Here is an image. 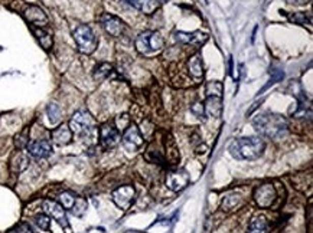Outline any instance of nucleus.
<instances>
[{
    "mask_svg": "<svg viewBox=\"0 0 313 233\" xmlns=\"http://www.w3.org/2000/svg\"><path fill=\"white\" fill-rule=\"evenodd\" d=\"M252 127L263 137L278 140V138L284 137L287 134L289 124H287V120L283 115L276 114V112L266 111L257 114L252 118Z\"/></svg>",
    "mask_w": 313,
    "mask_h": 233,
    "instance_id": "nucleus-1",
    "label": "nucleus"
},
{
    "mask_svg": "<svg viewBox=\"0 0 313 233\" xmlns=\"http://www.w3.org/2000/svg\"><path fill=\"white\" fill-rule=\"evenodd\" d=\"M264 147L261 137L237 138L230 146V153L237 160H255L263 154Z\"/></svg>",
    "mask_w": 313,
    "mask_h": 233,
    "instance_id": "nucleus-2",
    "label": "nucleus"
},
{
    "mask_svg": "<svg viewBox=\"0 0 313 233\" xmlns=\"http://www.w3.org/2000/svg\"><path fill=\"white\" fill-rule=\"evenodd\" d=\"M134 46L141 55H150V53H156V52L162 51L165 48V39L159 32L146 30V32H141L136 38Z\"/></svg>",
    "mask_w": 313,
    "mask_h": 233,
    "instance_id": "nucleus-3",
    "label": "nucleus"
},
{
    "mask_svg": "<svg viewBox=\"0 0 313 233\" xmlns=\"http://www.w3.org/2000/svg\"><path fill=\"white\" fill-rule=\"evenodd\" d=\"M72 36H74V41L77 43L81 53L91 55L97 49V45H98L97 36L94 30L88 25H79L78 27H75V30L72 32Z\"/></svg>",
    "mask_w": 313,
    "mask_h": 233,
    "instance_id": "nucleus-4",
    "label": "nucleus"
},
{
    "mask_svg": "<svg viewBox=\"0 0 313 233\" xmlns=\"http://www.w3.org/2000/svg\"><path fill=\"white\" fill-rule=\"evenodd\" d=\"M94 118L91 117V114L84 110L77 111L70 121V128L72 132L78 134L81 137H87L93 132L94 128Z\"/></svg>",
    "mask_w": 313,
    "mask_h": 233,
    "instance_id": "nucleus-5",
    "label": "nucleus"
},
{
    "mask_svg": "<svg viewBox=\"0 0 313 233\" xmlns=\"http://www.w3.org/2000/svg\"><path fill=\"white\" fill-rule=\"evenodd\" d=\"M277 197V193L273 184H261L254 190V200L261 209H269Z\"/></svg>",
    "mask_w": 313,
    "mask_h": 233,
    "instance_id": "nucleus-6",
    "label": "nucleus"
},
{
    "mask_svg": "<svg viewBox=\"0 0 313 233\" xmlns=\"http://www.w3.org/2000/svg\"><path fill=\"white\" fill-rule=\"evenodd\" d=\"M122 141L124 148L129 150V151H136L143 146V137H141L140 129L137 128L136 124H130L127 128L124 129Z\"/></svg>",
    "mask_w": 313,
    "mask_h": 233,
    "instance_id": "nucleus-7",
    "label": "nucleus"
},
{
    "mask_svg": "<svg viewBox=\"0 0 313 233\" xmlns=\"http://www.w3.org/2000/svg\"><path fill=\"white\" fill-rule=\"evenodd\" d=\"M120 141V131L111 124H103L100 128V143L104 150H110L119 144Z\"/></svg>",
    "mask_w": 313,
    "mask_h": 233,
    "instance_id": "nucleus-8",
    "label": "nucleus"
},
{
    "mask_svg": "<svg viewBox=\"0 0 313 233\" xmlns=\"http://www.w3.org/2000/svg\"><path fill=\"white\" fill-rule=\"evenodd\" d=\"M42 207H44L45 213L49 216V217H52L53 220H56L58 223L61 224L62 227L70 229V223H68V219H67L65 209H64L60 203H56V202H53V200H45Z\"/></svg>",
    "mask_w": 313,
    "mask_h": 233,
    "instance_id": "nucleus-9",
    "label": "nucleus"
},
{
    "mask_svg": "<svg viewBox=\"0 0 313 233\" xmlns=\"http://www.w3.org/2000/svg\"><path fill=\"white\" fill-rule=\"evenodd\" d=\"M136 191L133 189V186H122L119 189L113 191V202L123 210H127L134 202Z\"/></svg>",
    "mask_w": 313,
    "mask_h": 233,
    "instance_id": "nucleus-10",
    "label": "nucleus"
},
{
    "mask_svg": "<svg viewBox=\"0 0 313 233\" xmlns=\"http://www.w3.org/2000/svg\"><path fill=\"white\" fill-rule=\"evenodd\" d=\"M189 174L185 170H175V172H169L166 176V186L167 189L172 191H179L183 190L188 184H189Z\"/></svg>",
    "mask_w": 313,
    "mask_h": 233,
    "instance_id": "nucleus-11",
    "label": "nucleus"
},
{
    "mask_svg": "<svg viewBox=\"0 0 313 233\" xmlns=\"http://www.w3.org/2000/svg\"><path fill=\"white\" fill-rule=\"evenodd\" d=\"M100 23L104 27V30L110 36H120L124 30V23L122 22V19H119L114 15H110V13H104L103 16L100 17Z\"/></svg>",
    "mask_w": 313,
    "mask_h": 233,
    "instance_id": "nucleus-12",
    "label": "nucleus"
},
{
    "mask_svg": "<svg viewBox=\"0 0 313 233\" xmlns=\"http://www.w3.org/2000/svg\"><path fill=\"white\" fill-rule=\"evenodd\" d=\"M174 38L176 42L183 43V45H195V46H201L208 41V35L204 32H175Z\"/></svg>",
    "mask_w": 313,
    "mask_h": 233,
    "instance_id": "nucleus-13",
    "label": "nucleus"
},
{
    "mask_svg": "<svg viewBox=\"0 0 313 233\" xmlns=\"http://www.w3.org/2000/svg\"><path fill=\"white\" fill-rule=\"evenodd\" d=\"M23 16H25V19L31 25L35 26V27H45V26L48 25V22H49L44 10L41 8H38V6H34V5H31V6H27L25 9Z\"/></svg>",
    "mask_w": 313,
    "mask_h": 233,
    "instance_id": "nucleus-14",
    "label": "nucleus"
},
{
    "mask_svg": "<svg viewBox=\"0 0 313 233\" xmlns=\"http://www.w3.org/2000/svg\"><path fill=\"white\" fill-rule=\"evenodd\" d=\"M27 151L34 158H46L52 153V146L48 140H36L27 144Z\"/></svg>",
    "mask_w": 313,
    "mask_h": 233,
    "instance_id": "nucleus-15",
    "label": "nucleus"
},
{
    "mask_svg": "<svg viewBox=\"0 0 313 233\" xmlns=\"http://www.w3.org/2000/svg\"><path fill=\"white\" fill-rule=\"evenodd\" d=\"M204 108H205V114L209 115V117H214V118L221 117V112H222V96L207 95Z\"/></svg>",
    "mask_w": 313,
    "mask_h": 233,
    "instance_id": "nucleus-16",
    "label": "nucleus"
},
{
    "mask_svg": "<svg viewBox=\"0 0 313 233\" xmlns=\"http://www.w3.org/2000/svg\"><path fill=\"white\" fill-rule=\"evenodd\" d=\"M72 140V131L68 124H61L52 131V141L56 146H67Z\"/></svg>",
    "mask_w": 313,
    "mask_h": 233,
    "instance_id": "nucleus-17",
    "label": "nucleus"
},
{
    "mask_svg": "<svg viewBox=\"0 0 313 233\" xmlns=\"http://www.w3.org/2000/svg\"><path fill=\"white\" fill-rule=\"evenodd\" d=\"M27 165H29V157L23 151H16L10 160V169L15 173L23 172L25 169H27Z\"/></svg>",
    "mask_w": 313,
    "mask_h": 233,
    "instance_id": "nucleus-18",
    "label": "nucleus"
},
{
    "mask_svg": "<svg viewBox=\"0 0 313 233\" xmlns=\"http://www.w3.org/2000/svg\"><path fill=\"white\" fill-rule=\"evenodd\" d=\"M188 71H189L191 77L195 78V79H201L204 77V65H202L200 53L193 55L188 59Z\"/></svg>",
    "mask_w": 313,
    "mask_h": 233,
    "instance_id": "nucleus-19",
    "label": "nucleus"
},
{
    "mask_svg": "<svg viewBox=\"0 0 313 233\" xmlns=\"http://www.w3.org/2000/svg\"><path fill=\"white\" fill-rule=\"evenodd\" d=\"M32 32H34L36 39H38V42L41 43V46H42L44 49L49 51V49L52 48V36H51V34H49L48 30H45L44 27H35V26H32Z\"/></svg>",
    "mask_w": 313,
    "mask_h": 233,
    "instance_id": "nucleus-20",
    "label": "nucleus"
},
{
    "mask_svg": "<svg viewBox=\"0 0 313 233\" xmlns=\"http://www.w3.org/2000/svg\"><path fill=\"white\" fill-rule=\"evenodd\" d=\"M269 224L264 216H255L250 220L248 224V232L247 233H267Z\"/></svg>",
    "mask_w": 313,
    "mask_h": 233,
    "instance_id": "nucleus-21",
    "label": "nucleus"
},
{
    "mask_svg": "<svg viewBox=\"0 0 313 233\" xmlns=\"http://www.w3.org/2000/svg\"><path fill=\"white\" fill-rule=\"evenodd\" d=\"M111 72H113V65L108 63V62H101V63H98L96 69H94L93 78L96 79L97 82H101V81H104V79L110 77Z\"/></svg>",
    "mask_w": 313,
    "mask_h": 233,
    "instance_id": "nucleus-22",
    "label": "nucleus"
},
{
    "mask_svg": "<svg viewBox=\"0 0 313 233\" xmlns=\"http://www.w3.org/2000/svg\"><path fill=\"white\" fill-rule=\"evenodd\" d=\"M244 203L243 197L237 193H231L222 200V210L225 212H233L237 207H240Z\"/></svg>",
    "mask_w": 313,
    "mask_h": 233,
    "instance_id": "nucleus-23",
    "label": "nucleus"
},
{
    "mask_svg": "<svg viewBox=\"0 0 313 233\" xmlns=\"http://www.w3.org/2000/svg\"><path fill=\"white\" fill-rule=\"evenodd\" d=\"M166 148H167V160L170 164H176L179 161L181 155H179V151H178V147L175 144L174 138L169 136V140L166 141Z\"/></svg>",
    "mask_w": 313,
    "mask_h": 233,
    "instance_id": "nucleus-24",
    "label": "nucleus"
},
{
    "mask_svg": "<svg viewBox=\"0 0 313 233\" xmlns=\"http://www.w3.org/2000/svg\"><path fill=\"white\" fill-rule=\"evenodd\" d=\"M77 197H78V196L72 194L71 191H64V193L60 194V205H61L64 209L71 210L72 206L75 205V202H77Z\"/></svg>",
    "mask_w": 313,
    "mask_h": 233,
    "instance_id": "nucleus-25",
    "label": "nucleus"
},
{
    "mask_svg": "<svg viewBox=\"0 0 313 233\" xmlns=\"http://www.w3.org/2000/svg\"><path fill=\"white\" fill-rule=\"evenodd\" d=\"M281 15L284 13L287 16V19L290 20V22H293V23H299V25H310V17H307L304 13H302V12H296V13H286V12H280Z\"/></svg>",
    "mask_w": 313,
    "mask_h": 233,
    "instance_id": "nucleus-26",
    "label": "nucleus"
},
{
    "mask_svg": "<svg viewBox=\"0 0 313 233\" xmlns=\"http://www.w3.org/2000/svg\"><path fill=\"white\" fill-rule=\"evenodd\" d=\"M46 114H48V117H49V121L52 122V124H56V122H60L61 121V108L56 105L55 103L49 104L48 105V108H46Z\"/></svg>",
    "mask_w": 313,
    "mask_h": 233,
    "instance_id": "nucleus-27",
    "label": "nucleus"
},
{
    "mask_svg": "<svg viewBox=\"0 0 313 233\" xmlns=\"http://www.w3.org/2000/svg\"><path fill=\"white\" fill-rule=\"evenodd\" d=\"M86 210H87V200L82 197H77V202H75V205L72 206L70 212L74 216L81 217V216L86 213Z\"/></svg>",
    "mask_w": 313,
    "mask_h": 233,
    "instance_id": "nucleus-28",
    "label": "nucleus"
},
{
    "mask_svg": "<svg viewBox=\"0 0 313 233\" xmlns=\"http://www.w3.org/2000/svg\"><path fill=\"white\" fill-rule=\"evenodd\" d=\"M224 92V85L219 81H212L207 84V95H215V96H222Z\"/></svg>",
    "mask_w": 313,
    "mask_h": 233,
    "instance_id": "nucleus-29",
    "label": "nucleus"
},
{
    "mask_svg": "<svg viewBox=\"0 0 313 233\" xmlns=\"http://www.w3.org/2000/svg\"><path fill=\"white\" fill-rule=\"evenodd\" d=\"M130 125V117L129 114H120L117 118H116V128L119 131H124Z\"/></svg>",
    "mask_w": 313,
    "mask_h": 233,
    "instance_id": "nucleus-30",
    "label": "nucleus"
},
{
    "mask_svg": "<svg viewBox=\"0 0 313 233\" xmlns=\"http://www.w3.org/2000/svg\"><path fill=\"white\" fill-rule=\"evenodd\" d=\"M35 223L38 227H41L42 230H49L51 226V217L48 215H36L35 216Z\"/></svg>",
    "mask_w": 313,
    "mask_h": 233,
    "instance_id": "nucleus-31",
    "label": "nucleus"
},
{
    "mask_svg": "<svg viewBox=\"0 0 313 233\" xmlns=\"http://www.w3.org/2000/svg\"><path fill=\"white\" fill-rule=\"evenodd\" d=\"M27 144H29V141H27V129H25V131H22L20 134H18L15 137V146L18 147L19 150H22V148L27 147Z\"/></svg>",
    "mask_w": 313,
    "mask_h": 233,
    "instance_id": "nucleus-32",
    "label": "nucleus"
},
{
    "mask_svg": "<svg viewBox=\"0 0 313 233\" xmlns=\"http://www.w3.org/2000/svg\"><path fill=\"white\" fill-rule=\"evenodd\" d=\"M191 112L192 114H195L200 120L202 121H205V108H204V105L201 103H196V104H193L191 107Z\"/></svg>",
    "mask_w": 313,
    "mask_h": 233,
    "instance_id": "nucleus-33",
    "label": "nucleus"
},
{
    "mask_svg": "<svg viewBox=\"0 0 313 233\" xmlns=\"http://www.w3.org/2000/svg\"><path fill=\"white\" fill-rule=\"evenodd\" d=\"M9 233H34L31 226L27 223H20L18 224L16 227H13L12 230H9Z\"/></svg>",
    "mask_w": 313,
    "mask_h": 233,
    "instance_id": "nucleus-34",
    "label": "nucleus"
},
{
    "mask_svg": "<svg viewBox=\"0 0 313 233\" xmlns=\"http://www.w3.org/2000/svg\"><path fill=\"white\" fill-rule=\"evenodd\" d=\"M286 2L290 5H296V6H303V5H307L310 0H286Z\"/></svg>",
    "mask_w": 313,
    "mask_h": 233,
    "instance_id": "nucleus-35",
    "label": "nucleus"
},
{
    "mask_svg": "<svg viewBox=\"0 0 313 233\" xmlns=\"http://www.w3.org/2000/svg\"><path fill=\"white\" fill-rule=\"evenodd\" d=\"M126 233H141V232H136V230H129V232Z\"/></svg>",
    "mask_w": 313,
    "mask_h": 233,
    "instance_id": "nucleus-36",
    "label": "nucleus"
},
{
    "mask_svg": "<svg viewBox=\"0 0 313 233\" xmlns=\"http://www.w3.org/2000/svg\"><path fill=\"white\" fill-rule=\"evenodd\" d=\"M126 2H127V3H129V0H126Z\"/></svg>",
    "mask_w": 313,
    "mask_h": 233,
    "instance_id": "nucleus-37",
    "label": "nucleus"
}]
</instances>
